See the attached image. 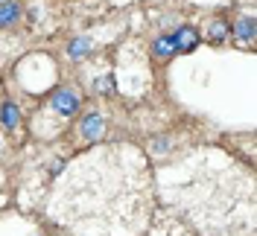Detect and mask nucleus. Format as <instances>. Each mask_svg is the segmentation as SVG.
I'll return each instance as SVG.
<instances>
[{
	"label": "nucleus",
	"instance_id": "1",
	"mask_svg": "<svg viewBox=\"0 0 257 236\" xmlns=\"http://www.w3.org/2000/svg\"><path fill=\"white\" fill-rule=\"evenodd\" d=\"M152 210L146 163L135 149L85 155L59 184L53 219L82 236H135Z\"/></svg>",
	"mask_w": 257,
	"mask_h": 236
},
{
	"label": "nucleus",
	"instance_id": "2",
	"mask_svg": "<svg viewBox=\"0 0 257 236\" xmlns=\"http://www.w3.org/2000/svg\"><path fill=\"white\" fill-rule=\"evenodd\" d=\"M50 105H53V111H56L59 117H73L82 105L79 91H73V88H59V91L53 94V99H50Z\"/></svg>",
	"mask_w": 257,
	"mask_h": 236
},
{
	"label": "nucleus",
	"instance_id": "3",
	"mask_svg": "<svg viewBox=\"0 0 257 236\" xmlns=\"http://www.w3.org/2000/svg\"><path fill=\"white\" fill-rule=\"evenodd\" d=\"M199 41H202V35H199V30L190 27V24H181V27H176V32H173L176 53H190V50L199 47Z\"/></svg>",
	"mask_w": 257,
	"mask_h": 236
},
{
	"label": "nucleus",
	"instance_id": "4",
	"mask_svg": "<svg viewBox=\"0 0 257 236\" xmlns=\"http://www.w3.org/2000/svg\"><path fill=\"white\" fill-rule=\"evenodd\" d=\"M102 131H105V123H102V117H99V114H85V117H82V123H79L82 140L96 143L99 137H102Z\"/></svg>",
	"mask_w": 257,
	"mask_h": 236
},
{
	"label": "nucleus",
	"instance_id": "5",
	"mask_svg": "<svg viewBox=\"0 0 257 236\" xmlns=\"http://www.w3.org/2000/svg\"><path fill=\"white\" fill-rule=\"evenodd\" d=\"M18 126H21V111H18V105L9 96L3 94V99H0V128L3 131H15Z\"/></svg>",
	"mask_w": 257,
	"mask_h": 236
},
{
	"label": "nucleus",
	"instance_id": "6",
	"mask_svg": "<svg viewBox=\"0 0 257 236\" xmlns=\"http://www.w3.org/2000/svg\"><path fill=\"white\" fill-rule=\"evenodd\" d=\"M231 32H234V38H237V41H245V44H251V41H254V15H242V18H237V24L231 27Z\"/></svg>",
	"mask_w": 257,
	"mask_h": 236
},
{
	"label": "nucleus",
	"instance_id": "7",
	"mask_svg": "<svg viewBox=\"0 0 257 236\" xmlns=\"http://www.w3.org/2000/svg\"><path fill=\"white\" fill-rule=\"evenodd\" d=\"M228 32H231V24L222 21V18H213V21L208 24V30H205V38H208L210 44H225Z\"/></svg>",
	"mask_w": 257,
	"mask_h": 236
},
{
	"label": "nucleus",
	"instance_id": "8",
	"mask_svg": "<svg viewBox=\"0 0 257 236\" xmlns=\"http://www.w3.org/2000/svg\"><path fill=\"white\" fill-rule=\"evenodd\" d=\"M18 21H21L18 0H0V27H15Z\"/></svg>",
	"mask_w": 257,
	"mask_h": 236
},
{
	"label": "nucleus",
	"instance_id": "9",
	"mask_svg": "<svg viewBox=\"0 0 257 236\" xmlns=\"http://www.w3.org/2000/svg\"><path fill=\"white\" fill-rule=\"evenodd\" d=\"M94 53V41L91 38H73L70 44H67V56L73 59V62H82L85 56H91Z\"/></svg>",
	"mask_w": 257,
	"mask_h": 236
},
{
	"label": "nucleus",
	"instance_id": "10",
	"mask_svg": "<svg viewBox=\"0 0 257 236\" xmlns=\"http://www.w3.org/2000/svg\"><path fill=\"white\" fill-rule=\"evenodd\" d=\"M152 53H155V59H170V56H176L173 35H158V38L152 41Z\"/></svg>",
	"mask_w": 257,
	"mask_h": 236
}]
</instances>
